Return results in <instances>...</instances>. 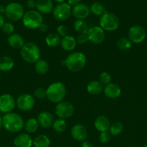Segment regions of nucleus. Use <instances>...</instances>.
I'll list each match as a JSON object with an SVG mask.
<instances>
[{
    "mask_svg": "<svg viewBox=\"0 0 147 147\" xmlns=\"http://www.w3.org/2000/svg\"><path fill=\"white\" fill-rule=\"evenodd\" d=\"M86 90L89 94L97 96L100 94L103 91V86L99 80H92L88 83L86 86Z\"/></svg>",
    "mask_w": 147,
    "mask_h": 147,
    "instance_id": "b1692460",
    "label": "nucleus"
},
{
    "mask_svg": "<svg viewBox=\"0 0 147 147\" xmlns=\"http://www.w3.org/2000/svg\"><path fill=\"white\" fill-rule=\"evenodd\" d=\"M120 26V20L115 14L112 13L105 12L100 16L99 18V27L108 32H113L118 30Z\"/></svg>",
    "mask_w": 147,
    "mask_h": 147,
    "instance_id": "423d86ee",
    "label": "nucleus"
},
{
    "mask_svg": "<svg viewBox=\"0 0 147 147\" xmlns=\"http://www.w3.org/2000/svg\"><path fill=\"white\" fill-rule=\"evenodd\" d=\"M52 127H53V130L55 131L58 132V133H63V132H64L66 130L67 123L65 121V119H58L54 121Z\"/></svg>",
    "mask_w": 147,
    "mask_h": 147,
    "instance_id": "c756f323",
    "label": "nucleus"
},
{
    "mask_svg": "<svg viewBox=\"0 0 147 147\" xmlns=\"http://www.w3.org/2000/svg\"><path fill=\"white\" fill-rule=\"evenodd\" d=\"M53 4L52 0H37L36 9L41 14H49L53 11Z\"/></svg>",
    "mask_w": 147,
    "mask_h": 147,
    "instance_id": "aec40b11",
    "label": "nucleus"
},
{
    "mask_svg": "<svg viewBox=\"0 0 147 147\" xmlns=\"http://www.w3.org/2000/svg\"><path fill=\"white\" fill-rule=\"evenodd\" d=\"M22 21L25 27L30 30H36L43 23V17L41 13L37 10L30 9L24 12Z\"/></svg>",
    "mask_w": 147,
    "mask_h": 147,
    "instance_id": "39448f33",
    "label": "nucleus"
},
{
    "mask_svg": "<svg viewBox=\"0 0 147 147\" xmlns=\"http://www.w3.org/2000/svg\"><path fill=\"white\" fill-rule=\"evenodd\" d=\"M7 42L10 47L13 49H21L24 46V41L23 37L20 34L17 33H13L9 36L7 39Z\"/></svg>",
    "mask_w": 147,
    "mask_h": 147,
    "instance_id": "412c9836",
    "label": "nucleus"
},
{
    "mask_svg": "<svg viewBox=\"0 0 147 147\" xmlns=\"http://www.w3.org/2000/svg\"><path fill=\"white\" fill-rule=\"evenodd\" d=\"M89 41L94 45H99L105 39V31L99 26H95L89 28L87 32Z\"/></svg>",
    "mask_w": 147,
    "mask_h": 147,
    "instance_id": "ddd939ff",
    "label": "nucleus"
},
{
    "mask_svg": "<svg viewBox=\"0 0 147 147\" xmlns=\"http://www.w3.org/2000/svg\"><path fill=\"white\" fill-rule=\"evenodd\" d=\"M14 62L10 56L4 55L0 57V70L1 72H8L14 67Z\"/></svg>",
    "mask_w": 147,
    "mask_h": 147,
    "instance_id": "5701e85b",
    "label": "nucleus"
},
{
    "mask_svg": "<svg viewBox=\"0 0 147 147\" xmlns=\"http://www.w3.org/2000/svg\"><path fill=\"white\" fill-rule=\"evenodd\" d=\"M74 106L70 102L62 101L56 104L55 113L59 119H66L71 117L74 113Z\"/></svg>",
    "mask_w": 147,
    "mask_h": 147,
    "instance_id": "6e6552de",
    "label": "nucleus"
},
{
    "mask_svg": "<svg viewBox=\"0 0 147 147\" xmlns=\"http://www.w3.org/2000/svg\"><path fill=\"white\" fill-rule=\"evenodd\" d=\"M16 106V100L12 95L4 93L0 96V112L9 113L12 112Z\"/></svg>",
    "mask_w": 147,
    "mask_h": 147,
    "instance_id": "f8f14e48",
    "label": "nucleus"
},
{
    "mask_svg": "<svg viewBox=\"0 0 147 147\" xmlns=\"http://www.w3.org/2000/svg\"><path fill=\"white\" fill-rule=\"evenodd\" d=\"M26 5L30 9H33L36 8V1L35 0H27L26 1Z\"/></svg>",
    "mask_w": 147,
    "mask_h": 147,
    "instance_id": "ea45409f",
    "label": "nucleus"
},
{
    "mask_svg": "<svg viewBox=\"0 0 147 147\" xmlns=\"http://www.w3.org/2000/svg\"><path fill=\"white\" fill-rule=\"evenodd\" d=\"M4 22H4V17L2 16V14H0V29H1L2 26L4 25Z\"/></svg>",
    "mask_w": 147,
    "mask_h": 147,
    "instance_id": "a18cd8bd",
    "label": "nucleus"
},
{
    "mask_svg": "<svg viewBox=\"0 0 147 147\" xmlns=\"http://www.w3.org/2000/svg\"><path fill=\"white\" fill-rule=\"evenodd\" d=\"M128 147H135V146H128Z\"/></svg>",
    "mask_w": 147,
    "mask_h": 147,
    "instance_id": "8fccbe9b",
    "label": "nucleus"
},
{
    "mask_svg": "<svg viewBox=\"0 0 147 147\" xmlns=\"http://www.w3.org/2000/svg\"><path fill=\"white\" fill-rule=\"evenodd\" d=\"M61 63L71 72L76 73L85 67L86 64V57L83 53L74 52L69 54Z\"/></svg>",
    "mask_w": 147,
    "mask_h": 147,
    "instance_id": "f03ea898",
    "label": "nucleus"
},
{
    "mask_svg": "<svg viewBox=\"0 0 147 147\" xmlns=\"http://www.w3.org/2000/svg\"><path fill=\"white\" fill-rule=\"evenodd\" d=\"M13 144L14 147H32L33 139L29 134L22 133L14 138Z\"/></svg>",
    "mask_w": 147,
    "mask_h": 147,
    "instance_id": "2eb2a0df",
    "label": "nucleus"
},
{
    "mask_svg": "<svg viewBox=\"0 0 147 147\" xmlns=\"http://www.w3.org/2000/svg\"><path fill=\"white\" fill-rule=\"evenodd\" d=\"M66 96V87L61 82H54L46 89V98L53 103H61Z\"/></svg>",
    "mask_w": 147,
    "mask_h": 147,
    "instance_id": "7ed1b4c3",
    "label": "nucleus"
},
{
    "mask_svg": "<svg viewBox=\"0 0 147 147\" xmlns=\"http://www.w3.org/2000/svg\"><path fill=\"white\" fill-rule=\"evenodd\" d=\"M146 37V32L145 29L141 25L135 24L130 27L128 30V37L130 41L134 44H139L142 42Z\"/></svg>",
    "mask_w": 147,
    "mask_h": 147,
    "instance_id": "9b49d317",
    "label": "nucleus"
},
{
    "mask_svg": "<svg viewBox=\"0 0 147 147\" xmlns=\"http://www.w3.org/2000/svg\"><path fill=\"white\" fill-rule=\"evenodd\" d=\"M37 120L41 127L48 129L52 127L55 119L53 114L48 111H42L37 115Z\"/></svg>",
    "mask_w": 147,
    "mask_h": 147,
    "instance_id": "a211bd4d",
    "label": "nucleus"
},
{
    "mask_svg": "<svg viewBox=\"0 0 147 147\" xmlns=\"http://www.w3.org/2000/svg\"><path fill=\"white\" fill-rule=\"evenodd\" d=\"M34 98L38 100H43L46 98V89L43 88H37L34 90Z\"/></svg>",
    "mask_w": 147,
    "mask_h": 147,
    "instance_id": "c9c22d12",
    "label": "nucleus"
},
{
    "mask_svg": "<svg viewBox=\"0 0 147 147\" xmlns=\"http://www.w3.org/2000/svg\"><path fill=\"white\" fill-rule=\"evenodd\" d=\"M76 40L71 35H67L64 37H62L61 40L60 45L63 50L65 51H72L76 47Z\"/></svg>",
    "mask_w": 147,
    "mask_h": 147,
    "instance_id": "4be33fe9",
    "label": "nucleus"
},
{
    "mask_svg": "<svg viewBox=\"0 0 147 147\" xmlns=\"http://www.w3.org/2000/svg\"><path fill=\"white\" fill-rule=\"evenodd\" d=\"M1 30V31L3 32V33H4L5 34H7V35L10 36L14 33V26L12 23L7 22H4V25L2 26Z\"/></svg>",
    "mask_w": 147,
    "mask_h": 147,
    "instance_id": "72a5a7b5",
    "label": "nucleus"
},
{
    "mask_svg": "<svg viewBox=\"0 0 147 147\" xmlns=\"http://www.w3.org/2000/svg\"><path fill=\"white\" fill-rule=\"evenodd\" d=\"M1 70H0V76H1Z\"/></svg>",
    "mask_w": 147,
    "mask_h": 147,
    "instance_id": "3c124183",
    "label": "nucleus"
},
{
    "mask_svg": "<svg viewBox=\"0 0 147 147\" xmlns=\"http://www.w3.org/2000/svg\"><path fill=\"white\" fill-rule=\"evenodd\" d=\"M56 32H57V34L60 36L61 37H64L66 36L69 35V30H68V27L66 26L63 25V24H61L56 29Z\"/></svg>",
    "mask_w": 147,
    "mask_h": 147,
    "instance_id": "e433bc0d",
    "label": "nucleus"
},
{
    "mask_svg": "<svg viewBox=\"0 0 147 147\" xmlns=\"http://www.w3.org/2000/svg\"><path fill=\"white\" fill-rule=\"evenodd\" d=\"M71 135L72 138L76 142H83L87 138V129L84 125L77 123L71 128Z\"/></svg>",
    "mask_w": 147,
    "mask_h": 147,
    "instance_id": "4468645a",
    "label": "nucleus"
},
{
    "mask_svg": "<svg viewBox=\"0 0 147 147\" xmlns=\"http://www.w3.org/2000/svg\"><path fill=\"white\" fill-rule=\"evenodd\" d=\"M95 127L97 129V131L102 133V132L108 131L110 126V121L109 119L107 116H99L95 119Z\"/></svg>",
    "mask_w": 147,
    "mask_h": 147,
    "instance_id": "6ab92c4d",
    "label": "nucleus"
},
{
    "mask_svg": "<svg viewBox=\"0 0 147 147\" xmlns=\"http://www.w3.org/2000/svg\"><path fill=\"white\" fill-rule=\"evenodd\" d=\"M99 81L102 83V85H108L111 83L112 80V77H111L110 74L108 72H102L100 73L99 76Z\"/></svg>",
    "mask_w": 147,
    "mask_h": 147,
    "instance_id": "f704fd0d",
    "label": "nucleus"
},
{
    "mask_svg": "<svg viewBox=\"0 0 147 147\" xmlns=\"http://www.w3.org/2000/svg\"><path fill=\"white\" fill-rule=\"evenodd\" d=\"M39 30H40V32H41L46 33V32H47L48 30V25L46 24L43 23V24L40 25V27H39Z\"/></svg>",
    "mask_w": 147,
    "mask_h": 147,
    "instance_id": "79ce46f5",
    "label": "nucleus"
},
{
    "mask_svg": "<svg viewBox=\"0 0 147 147\" xmlns=\"http://www.w3.org/2000/svg\"><path fill=\"white\" fill-rule=\"evenodd\" d=\"M35 100L33 96L29 93L20 95L16 100V106L22 111H29L34 108Z\"/></svg>",
    "mask_w": 147,
    "mask_h": 147,
    "instance_id": "1a4fd4ad",
    "label": "nucleus"
},
{
    "mask_svg": "<svg viewBox=\"0 0 147 147\" xmlns=\"http://www.w3.org/2000/svg\"><path fill=\"white\" fill-rule=\"evenodd\" d=\"M3 127V123H2V117H1L0 116V131H1V129H2Z\"/></svg>",
    "mask_w": 147,
    "mask_h": 147,
    "instance_id": "49530a36",
    "label": "nucleus"
},
{
    "mask_svg": "<svg viewBox=\"0 0 147 147\" xmlns=\"http://www.w3.org/2000/svg\"><path fill=\"white\" fill-rule=\"evenodd\" d=\"M90 14V9L86 4L80 3L72 8V14L76 20L86 19Z\"/></svg>",
    "mask_w": 147,
    "mask_h": 147,
    "instance_id": "f3484780",
    "label": "nucleus"
},
{
    "mask_svg": "<svg viewBox=\"0 0 147 147\" xmlns=\"http://www.w3.org/2000/svg\"><path fill=\"white\" fill-rule=\"evenodd\" d=\"M53 1H56V2H58V3H59V4H61V3H63V2H64V1H66V0H53Z\"/></svg>",
    "mask_w": 147,
    "mask_h": 147,
    "instance_id": "de8ad7c7",
    "label": "nucleus"
},
{
    "mask_svg": "<svg viewBox=\"0 0 147 147\" xmlns=\"http://www.w3.org/2000/svg\"><path fill=\"white\" fill-rule=\"evenodd\" d=\"M76 42L79 43V44L80 45H84L89 41L87 34H79V35L77 36V38H76Z\"/></svg>",
    "mask_w": 147,
    "mask_h": 147,
    "instance_id": "58836bf2",
    "label": "nucleus"
},
{
    "mask_svg": "<svg viewBox=\"0 0 147 147\" xmlns=\"http://www.w3.org/2000/svg\"><path fill=\"white\" fill-rule=\"evenodd\" d=\"M80 2L81 0H68V4H69L71 7H73L80 4Z\"/></svg>",
    "mask_w": 147,
    "mask_h": 147,
    "instance_id": "a19ab883",
    "label": "nucleus"
},
{
    "mask_svg": "<svg viewBox=\"0 0 147 147\" xmlns=\"http://www.w3.org/2000/svg\"><path fill=\"white\" fill-rule=\"evenodd\" d=\"M143 147H147V143H146L145 144H144V146H143Z\"/></svg>",
    "mask_w": 147,
    "mask_h": 147,
    "instance_id": "09e8293b",
    "label": "nucleus"
},
{
    "mask_svg": "<svg viewBox=\"0 0 147 147\" xmlns=\"http://www.w3.org/2000/svg\"><path fill=\"white\" fill-rule=\"evenodd\" d=\"M24 14V8L20 3L12 2L7 6L5 14L11 21L17 22L22 20Z\"/></svg>",
    "mask_w": 147,
    "mask_h": 147,
    "instance_id": "0eeeda50",
    "label": "nucleus"
},
{
    "mask_svg": "<svg viewBox=\"0 0 147 147\" xmlns=\"http://www.w3.org/2000/svg\"><path fill=\"white\" fill-rule=\"evenodd\" d=\"M111 135L108 131L102 132L99 134V140L102 144H108L110 141Z\"/></svg>",
    "mask_w": 147,
    "mask_h": 147,
    "instance_id": "4c0bfd02",
    "label": "nucleus"
},
{
    "mask_svg": "<svg viewBox=\"0 0 147 147\" xmlns=\"http://www.w3.org/2000/svg\"><path fill=\"white\" fill-rule=\"evenodd\" d=\"M39 125L38 121H37V119L35 118H30L27 119L25 122H24V128L25 130L26 133L27 134H34L39 129Z\"/></svg>",
    "mask_w": 147,
    "mask_h": 147,
    "instance_id": "393cba45",
    "label": "nucleus"
},
{
    "mask_svg": "<svg viewBox=\"0 0 147 147\" xmlns=\"http://www.w3.org/2000/svg\"><path fill=\"white\" fill-rule=\"evenodd\" d=\"M74 29L79 34H87L89 27L84 20H76L74 23Z\"/></svg>",
    "mask_w": 147,
    "mask_h": 147,
    "instance_id": "c85d7f7f",
    "label": "nucleus"
},
{
    "mask_svg": "<svg viewBox=\"0 0 147 147\" xmlns=\"http://www.w3.org/2000/svg\"><path fill=\"white\" fill-rule=\"evenodd\" d=\"M146 50H147V47H146Z\"/></svg>",
    "mask_w": 147,
    "mask_h": 147,
    "instance_id": "603ef678",
    "label": "nucleus"
},
{
    "mask_svg": "<svg viewBox=\"0 0 147 147\" xmlns=\"http://www.w3.org/2000/svg\"><path fill=\"white\" fill-rule=\"evenodd\" d=\"M40 50L37 45L31 42L24 43V46L20 49L22 58L30 64L37 63L40 59Z\"/></svg>",
    "mask_w": 147,
    "mask_h": 147,
    "instance_id": "20e7f679",
    "label": "nucleus"
},
{
    "mask_svg": "<svg viewBox=\"0 0 147 147\" xmlns=\"http://www.w3.org/2000/svg\"><path fill=\"white\" fill-rule=\"evenodd\" d=\"M89 9L90 12L97 16H102L104 13L106 12L105 7L99 2H94Z\"/></svg>",
    "mask_w": 147,
    "mask_h": 147,
    "instance_id": "473e14b6",
    "label": "nucleus"
},
{
    "mask_svg": "<svg viewBox=\"0 0 147 147\" xmlns=\"http://www.w3.org/2000/svg\"><path fill=\"white\" fill-rule=\"evenodd\" d=\"M117 47L121 51H126L132 46V42L127 37H121L117 41Z\"/></svg>",
    "mask_w": 147,
    "mask_h": 147,
    "instance_id": "2f4dec72",
    "label": "nucleus"
},
{
    "mask_svg": "<svg viewBox=\"0 0 147 147\" xmlns=\"http://www.w3.org/2000/svg\"><path fill=\"white\" fill-rule=\"evenodd\" d=\"M108 131L111 136H119L123 131V125L120 122H114V123H111Z\"/></svg>",
    "mask_w": 147,
    "mask_h": 147,
    "instance_id": "7c9ffc66",
    "label": "nucleus"
},
{
    "mask_svg": "<svg viewBox=\"0 0 147 147\" xmlns=\"http://www.w3.org/2000/svg\"><path fill=\"white\" fill-rule=\"evenodd\" d=\"M2 123L4 129L10 133H18L24 125L22 117L14 112L4 114L2 117Z\"/></svg>",
    "mask_w": 147,
    "mask_h": 147,
    "instance_id": "f257e3e1",
    "label": "nucleus"
},
{
    "mask_svg": "<svg viewBox=\"0 0 147 147\" xmlns=\"http://www.w3.org/2000/svg\"><path fill=\"white\" fill-rule=\"evenodd\" d=\"M35 70L36 73L40 76H45L49 70V65L45 60H40L35 63Z\"/></svg>",
    "mask_w": 147,
    "mask_h": 147,
    "instance_id": "cd10ccee",
    "label": "nucleus"
},
{
    "mask_svg": "<svg viewBox=\"0 0 147 147\" xmlns=\"http://www.w3.org/2000/svg\"><path fill=\"white\" fill-rule=\"evenodd\" d=\"M6 9H7V6H4L3 4H0V14H5Z\"/></svg>",
    "mask_w": 147,
    "mask_h": 147,
    "instance_id": "c03bdc74",
    "label": "nucleus"
},
{
    "mask_svg": "<svg viewBox=\"0 0 147 147\" xmlns=\"http://www.w3.org/2000/svg\"><path fill=\"white\" fill-rule=\"evenodd\" d=\"M103 92L105 96L108 98L116 99L120 96L122 90L118 84L110 83L105 86L103 88Z\"/></svg>",
    "mask_w": 147,
    "mask_h": 147,
    "instance_id": "dca6fc26",
    "label": "nucleus"
},
{
    "mask_svg": "<svg viewBox=\"0 0 147 147\" xmlns=\"http://www.w3.org/2000/svg\"><path fill=\"white\" fill-rule=\"evenodd\" d=\"M50 140L45 134H39L33 139L34 147H50Z\"/></svg>",
    "mask_w": 147,
    "mask_h": 147,
    "instance_id": "a878e982",
    "label": "nucleus"
},
{
    "mask_svg": "<svg viewBox=\"0 0 147 147\" xmlns=\"http://www.w3.org/2000/svg\"><path fill=\"white\" fill-rule=\"evenodd\" d=\"M61 40V38L57 33L50 32L46 35L45 40H46V45L48 47H55L60 45Z\"/></svg>",
    "mask_w": 147,
    "mask_h": 147,
    "instance_id": "bb28decb",
    "label": "nucleus"
},
{
    "mask_svg": "<svg viewBox=\"0 0 147 147\" xmlns=\"http://www.w3.org/2000/svg\"><path fill=\"white\" fill-rule=\"evenodd\" d=\"M81 147H93V145L92 144V143L90 142L85 140L82 142Z\"/></svg>",
    "mask_w": 147,
    "mask_h": 147,
    "instance_id": "37998d69",
    "label": "nucleus"
},
{
    "mask_svg": "<svg viewBox=\"0 0 147 147\" xmlns=\"http://www.w3.org/2000/svg\"><path fill=\"white\" fill-rule=\"evenodd\" d=\"M72 14V8L68 3L63 2L58 4L54 7L53 15L56 20L59 21H64L70 17Z\"/></svg>",
    "mask_w": 147,
    "mask_h": 147,
    "instance_id": "9d476101",
    "label": "nucleus"
}]
</instances>
